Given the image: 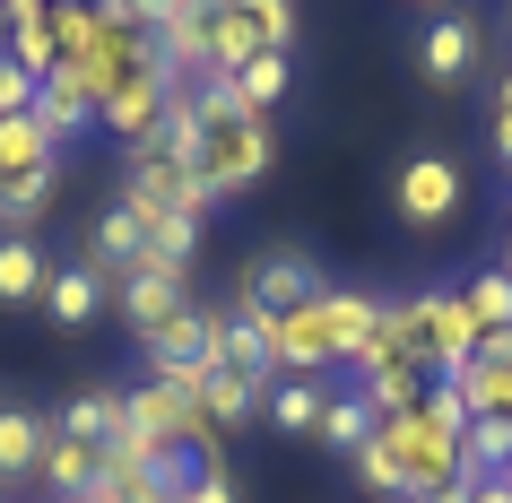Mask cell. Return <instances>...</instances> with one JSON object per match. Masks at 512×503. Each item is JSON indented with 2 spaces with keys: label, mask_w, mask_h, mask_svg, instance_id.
Returning a JSON list of instances; mask_svg holds the SVG:
<instances>
[{
  "label": "cell",
  "mask_w": 512,
  "mask_h": 503,
  "mask_svg": "<svg viewBox=\"0 0 512 503\" xmlns=\"http://www.w3.org/2000/svg\"><path fill=\"white\" fill-rule=\"evenodd\" d=\"M270 165H278V131H270V122L235 113L217 87H191V174H200V191H209V200L252 191Z\"/></svg>",
  "instance_id": "1"
},
{
  "label": "cell",
  "mask_w": 512,
  "mask_h": 503,
  "mask_svg": "<svg viewBox=\"0 0 512 503\" xmlns=\"http://www.w3.org/2000/svg\"><path fill=\"white\" fill-rule=\"evenodd\" d=\"M53 183H61V148L35 122H0V235H27L53 209Z\"/></svg>",
  "instance_id": "2"
},
{
  "label": "cell",
  "mask_w": 512,
  "mask_h": 503,
  "mask_svg": "<svg viewBox=\"0 0 512 503\" xmlns=\"http://www.w3.org/2000/svg\"><path fill=\"white\" fill-rule=\"evenodd\" d=\"M460 200H469V174H460V157H443V148H417V157L400 165V183H391V209H400V226H417V235L452 226Z\"/></svg>",
  "instance_id": "3"
},
{
  "label": "cell",
  "mask_w": 512,
  "mask_h": 503,
  "mask_svg": "<svg viewBox=\"0 0 512 503\" xmlns=\"http://www.w3.org/2000/svg\"><path fill=\"white\" fill-rule=\"evenodd\" d=\"M330 278H322V261H304V252H261V261L243 269V295L235 304H252L261 321H287L296 304H313Z\"/></svg>",
  "instance_id": "4"
},
{
  "label": "cell",
  "mask_w": 512,
  "mask_h": 503,
  "mask_svg": "<svg viewBox=\"0 0 512 503\" xmlns=\"http://www.w3.org/2000/svg\"><path fill=\"white\" fill-rule=\"evenodd\" d=\"M165 96H174V79L148 61V70H131V79L96 105V131L122 139V148H148V139H157V122H165Z\"/></svg>",
  "instance_id": "5"
},
{
  "label": "cell",
  "mask_w": 512,
  "mask_h": 503,
  "mask_svg": "<svg viewBox=\"0 0 512 503\" xmlns=\"http://www.w3.org/2000/svg\"><path fill=\"white\" fill-rule=\"evenodd\" d=\"M478 18H460V9H434L426 35H417V70H426L434 87H460V79H478Z\"/></svg>",
  "instance_id": "6"
},
{
  "label": "cell",
  "mask_w": 512,
  "mask_h": 503,
  "mask_svg": "<svg viewBox=\"0 0 512 503\" xmlns=\"http://www.w3.org/2000/svg\"><path fill=\"white\" fill-rule=\"evenodd\" d=\"M53 425L79 434V443H96V451H113V443H131V391H122V382H87V391L61 399Z\"/></svg>",
  "instance_id": "7"
},
{
  "label": "cell",
  "mask_w": 512,
  "mask_h": 503,
  "mask_svg": "<svg viewBox=\"0 0 512 503\" xmlns=\"http://www.w3.org/2000/svg\"><path fill=\"white\" fill-rule=\"evenodd\" d=\"M209 365L243 373V382H270V321L252 313V304H226L217 313V339H209Z\"/></svg>",
  "instance_id": "8"
},
{
  "label": "cell",
  "mask_w": 512,
  "mask_h": 503,
  "mask_svg": "<svg viewBox=\"0 0 512 503\" xmlns=\"http://www.w3.org/2000/svg\"><path fill=\"white\" fill-rule=\"evenodd\" d=\"M113 304H122V321H131V339H148V330H165V321L183 313L191 295L174 269H131V278H113Z\"/></svg>",
  "instance_id": "9"
},
{
  "label": "cell",
  "mask_w": 512,
  "mask_h": 503,
  "mask_svg": "<svg viewBox=\"0 0 512 503\" xmlns=\"http://www.w3.org/2000/svg\"><path fill=\"white\" fill-rule=\"evenodd\" d=\"M96 469H105V451L53 425V443H44V460H35V486H44L53 503H87L96 495Z\"/></svg>",
  "instance_id": "10"
},
{
  "label": "cell",
  "mask_w": 512,
  "mask_h": 503,
  "mask_svg": "<svg viewBox=\"0 0 512 503\" xmlns=\"http://www.w3.org/2000/svg\"><path fill=\"white\" fill-rule=\"evenodd\" d=\"M44 443H53V417L27 399H0V486H35Z\"/></svg>",
  "instance_id": "11"
},
{
  "label": "cell",
  "mask_w": 512,
  "mask_h": 503,
  "mask_svg": "<svg viewBox=\"0 0 512 503\" xmlns=\"http://www.w3.org/2000/svg\"><path fill=\"white\" fill-rule=\"evenodd\" d=\"M105 304H113V287H105V269H96V261H53V287H44L53 330H87Z\"/></svg>",
  "instance_id": "12"
},
{
  "label": "cell",
  "mask_w": 512,
  "mask_h": 503,
  "mask_svg": "<svg viewBox=\"0 0 512 503\" xmlns=\"http://www.w3.org/2000/svg\"><path fill=\"white\" fill-rule=\"evenodd\" d=\"M287 87H296V61H287V53H252L243 70H226V79H217V96H226L235 113H252V122H270Z\"/></svg>",
  "instance_id": "13"
},
{
  "label": "cell",
  "mask_w": 512,
  "mask_h": 503,
  "mask_svg": "<svg viewBox=\"0 0 512 503\" xmlns=\"http://www.w3.org/2000/svg\"><path fill=\"white\" fill-rule=\"evenodd\" d=\"M35 131L53 139V148H70V139H87L96 131V96H87L79 79H70V70H53V79L35 87V113H27Z\"/></svg>",
  "instance_id": "14"
},
{
  "label": "cell",
  "mask_w": 512,
  "mask_h": 503,
  "mask_svg": "<svg viewBox=\"0 0 512 503\" xmlns=\"http://www.w3.org/2000/svg\"><path fill=\"white\" fill-rule=\"evenodd\" d=\"M87 261L105 269V287H113V278H131V269L148 261V226H139V217L122 209V200H113V209L96 217V226H87Z\"/></svg>",
  "instance_id": "15"
},
{
  "label": "cell",
  "mask_w": 512,
  "mask_h": 503,
  "mask_svg": "<svg viewBox=\"0 0 512 503\" xmlns=\"http://www.w3.org/2000/svg\"><path fill=\"white\" fill-rule=\"evenodd\" d=\"M44 287H53V261L35 252V235H0V313L44 304Z\"/></svg>",
  "instance_id": "16"
},
{
  "label": "cell",
  "mask_w": 512,
  "mask_h": 503,
  "mask_svg": "<svg viewBox=\"0 0 512 503\" xmlns=\"http://www.w3.org/2000/svg\"><path fill=\"white\" fill-rule=\"evenodd\" d=\"M209 339H217V313H200V304H183V313L165 321V330H148V365H209Z\"/></svg>",
  "instance_id": "17"
},
{
  "label": "cell",
  "mask_w": 512,
  "mask_h": 503,
  "mask_svg": "<svg viewBox=\"0 0 512 503\" xmlns=\"http://www.w3.org/2000/svg\"><path fill=\"white\" fill-rule=\"evenodd\" d=\"M261 391H270V382H243V373H217L209 365V382H200V417H209L217 434H226V425H252V417H261Z\"/></svg>",
  "instance_id": "18"
},
{
  "label": "cell",
  "mask_w": 512,
  "mask_h": 503,
  "mask_svg": "<svg viewBox=\"0 0 512 503\" xmlns=\"http://www.w3.org/2000/svg\"><path fill=\"white\" fill-rule=\"evenodd\" d=\"M322 399H330V382H287V373H278L270 391H261V417H270L278 434H313V425H322Z\"/></svg>",
  "instance_id": "19"
},
{
  "label": "cell",
  "mask_w": 512,
  "mask_h": 503,
  "mask_svg": "<svg viewBox=\"0 0 512 503\" xmlns=\"http://www.w3.org/2000/svg\"><path fill=\"white\" fill-rule=\"evenodd\" d=\"M460 304H469V321H478V339H504V330H512V278H504V269L460 278Z\"/></svg>",
  "instance_id": "20"
},
{
  "label": "cell",
  "mask_w": 512,
  "mask_h": 503,
  "mask_svg": "<svg viewBox=\"0 0 512 503\" xmlns=\"http://www.w3.org/2000/svg\"><path fill=\"white\" fill-rule=\"evenodd\" d=\"M313 434H322L330 451H365V443H374V408H365L356 391H330V399H322V425H313Z\"/></svg>",
  "instance_id": "21"
},
{
  "label": "cell",
  "mask_w": 512,
  "mask_h": 503,
  "mask_svg": "<svg viewBox=\"0 0 512 503\" xmlns=\"http://www.w3.org/2000/svg\"><path fill=\"white\" fill-rule=\"evenodd\" d=\"M348 469H356V486H365V495H374V503H400V495H408V486H400V460H391V451H382V443L348 451Z\"/></svg>",
  "instance_id": "22"
},
{
  "label": "cell",
  "mask_w": 512,
  "mask_h": 503,
  "mask_svg": "<svg viewBox=\"0 0 512 503\" xmlns=\"http://www.w3.org/2000/svg\"><path fill=\"white\" fill-rule=\"evenodd\" d=\"M27 113H35V79L18 61H0V122H27Z\"/></svg>",
  "instance_id": "23"
},
{
  "label": "cell",
  "mask_w": 512,
  "mask_h": 503,
  "mask_svg": "<svg viewBox=\"0 0 512 503\" xmlns=\"http://www.w3.org/2000/svg\"><path fill=\"white\" fill-rule=\"evenodd\" d=\"M191 503H243V486H235V477H226V469H209V477H200V486H191Z\"/></svg>",
  "instance_id": "24"
},
{
  "label": "cell",
  "mask_w": 512,
  "mask_h": 503,
  "mask_svg": "<svg viewBox=\"0 0 512 503\" xmlns=\"http://www.w3.org/2000/svg\"><path fill=\"white\" fill-rule=\"evenodd\" d=\"M495 157H504V174H512V113H495Z\"/></svg>",
  "instance_id": "25"
},
{
  "label": "cell",
  "mask_w": 512,
  "mask_h": 503,
  "mask_svg": "<svg viewBox=\"0 0 512 503\" xmlns=\"http://www.w3.org/2000/svg\"><path fill=\"white\" fill-rule=\"evenodd\" d=\"M495 113H512V70H504V79H495Z\"/></svg>",
  "instance_id": "26"
},
{
  "label": "cell",
  "mask_w": 512,
  "mask_h": 503,
  "mask_svg": "<svg viewBox=\"0 0 512 503\" xmlns=\"http://www.w3.org/2000/svg\"><path fill=\"white\" fill-rule=\"evenodd\" d=\"M495 269H504V278H512V217H504V261H495Z\"/></svg>",
  "instance_id": "27"
},
{
  "label": "cell",
  "mask_w": 512,
  "mask_h": 503,
  "mask_svg": "<svg viewBox=\"0 0 512 503\" xmlns=\"http://www.w3.org/2000/svg\"><path fill=\"white\" fill-rule=\"evenodd\" d=\"M0 61H9V9H0Z\"/></svg>",
  "instance_id": "28"
},
{
  "label": "cell",
  "mask_w": 512,
  "mask_h": 503,
  "mask_svg": "<svg viewBox=\"0 0 512 503\" xmlns=\"http://www.w3.org/2000/svg\"><path fill=\"white\" fill-rule=\"evenodd\" d=\"M157 503H191V486H183V495H165V486H157Z\"/></svg>",
  "instance_id": "29"
},
{
  "label": "cell",
  "mask_w": 512,
  "mask_h": 503,
  "mask_svg": "<svg viewBox=\"0 0 512 503\" xmlns=\"http://www.w3.org/2000/svg\"><path fill=\"white\" fill-rule=\"evenodd\" d=\"M417 9H443V0H417Z\"/></svg>",
  "instance_id": "30"
},
{
  "label": "cell",
  "mask_w": 512,
  "mask_h": 503,
  "mask_svg": "<svg viewBox=\"0 0 512 503\" xmlns=\"http://www.w3.org/2000/svg\"><path fill=\"white\" fill-rule=\"evenodd\" d=\"M504 217H512V200H504Z\"/></svg>",
  "instance_id": "31"
},
{
  "label": "cell",
  "mask_w": 512,
  "mask_h": 503,
  "mask_svg": "<svg viewBox=\"0 0 512 503\" xmlns=\"http://www.w3.org/2000/svg\"><path fill=\"white\" fill-rule=\"evenodd\" d=\"M87 503H96V495H87Z\"/></svg>",
  "instance_id": "32"
}]
</instances>
